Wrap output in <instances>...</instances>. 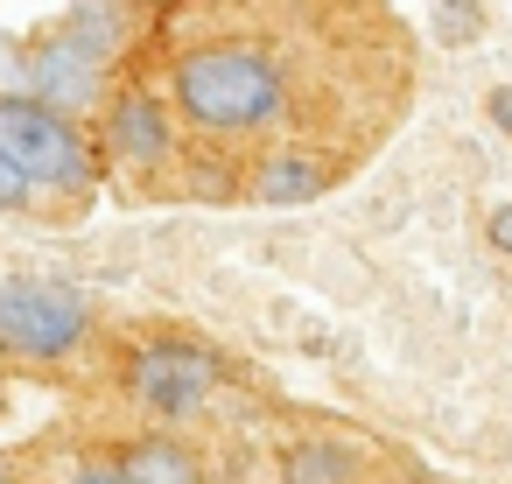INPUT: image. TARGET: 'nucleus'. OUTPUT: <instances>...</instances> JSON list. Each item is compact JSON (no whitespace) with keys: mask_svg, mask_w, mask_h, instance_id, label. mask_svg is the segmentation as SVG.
<instances>
[{"mask_svg":"<svg viewBox=\"0 0 512 484\" xmlns=\"http://www.w3.org/2000/svg\"><path fill=\"white\" fill-rule=\"evenodd\" d=\"M64 484H127V477H120V456H113V463H78Z\"/></svg>","mask_w":512,"mask_h":484,"instance_id":"2eb2a0df","label":"nucleus"},{"mask_svg":"<svg viewBox=\"0 0 512 484\" xmlns=\"http://www.w3.org/2000/svg\"><path fill=\"white\" fill-rule=\"evenodd\" d=\"M92 316L71 288L43 281H0V344H15L22 358H71L85 344Z\"/></svg>","mask_w":512,"mask_h":484,"instance_id":"7ed1b4c3","label":"nucleus"},{"mask_svg":"<svg viewBox=\"0 0 512 484\" xmlns=\"http://www.w3.org/2000/svg\"><path fill=\"white\" fill-rule=\"evenodd\" d=\"M281 484H358V456H351L344 442L309 435V442H295V449L281 456Z\"/></svg>","mask_w":512,"mask_h":484,"instance_id":"1a4fd4ad","label":"nucleus"},{"mask_svg":"<svg viewBox=\"0 0 512 484\" xmlns=\"http://www.w3.org/2000/svg\"><path fill=\"white\" fill-rule=\"evenodd\" d=\"M120 477L127 484H211L204 477V456L176 435H141L120 449Z\"/></svg>","mask_w":512,"mask_h":484,"instance_id":"6e6552de","label":"nucleus"},{"mask_svg":"<svg viewBox=\"0 0 512 484\" xmlns=\"http://www.w3.org/2000/svg\"><path fill=\"white\" fill-rule=\"evenodd\" d=\"M169 85H176V106L197 134H267L288 113V71L246 43L190 50Z\"/></svg>","mask_w":512,"mask_h":484,"instance_id":"f257e3e1","label":"nucleus"},{"mask_svg":"<svg viewBox=\"0 0 512 484\" xmlns=\"http://www.w3.org/2000/svg\"><path fill=\"white\" fill-rule=\"evenodd\" d=\"M29 204H36V183H29L8 155H0V211H29Z\"/></svg>","mask_w":512,"mask_h":484,"instance_id":"ddd939ff","label":"nucleus"},{"mask_svg":"<svg viewBox=\"0 0 512 484\" xmlns=\"http://www.w3.org/2000/svg\"><path fill=\"white\" fill-rule=\"evenodd\" d=\"M484 113H491V127H498V134H512V85H498V92L484 99Z\"/></svg>","mask_w":512,"mask_h":484,"instance_id":"dca6fc26","label":"nucleus"},{"mask_svg":"<svg viewBox=\"0 0 512 484\" xmlns=\"http://www.w3.org/2000/svg\"><path fill=\"white\" fill-rule=\"evenodd\" d=\"M0 99H29V43L0 36Z\"/></svg>","mask_w":512,"mask_h":484,"instance_id":"f8f14e48","label":"nucleus"},{"mask_svg":"<svg viewBox=\"0 0 512 484\" xmlns=\"http://www.w3.org/2000/svg\"><path fill=\"white\" fill-rule=\"evenodd\" d=\"M64 29H71L85 50H99L106 64H113V50H120V36H127V22H120V0H78V8L64 15Z\"/></svg>","mask_w":512,"mask_h":484,"instance_id":"9d476101","label":"nucleus"},{"mask_svg":"<svg viewBox=\"0 0 512 484\" xmlns=\"http://www.w3.org/2000/svg\"><path fill=\"white\" fill-rule=\"evenodd\" d=\"M323 190H330V162L309 155V148H274V155H260L253 176H246V197H253V204H309V197H323Z\"/></svg>","mask_w":512,"mask_h":484,"instance_id":"0eeeda50","label":"nucleus"},{"mask_svg":"<svg viewBox=\"0 0 512 484\" xmlns=\"http://www.w3.org/2000/svg\"><path fill=\"white\" fill-rule=\"evenodd\" d=\"M99 92H106V57L85 50L71 29H50V36L29 43V99H43V106L78 120V113L99 106Z\"/></svg>","mask_w":512,"mask_h":484,"instance_id":"39448f33","label":"nucleus"},{"mask_svg":"<svg viewBox=\"0 0 512 484\" xmlns=\"http://www.w3.org/2000/svg\"><path fill=\"white\" fill-rule=\"evenodd\" d=\"M0 484H8V477H0Z\"/></svg>","mask_w":512,"mask_h":484,"instance_id":"a211bd4d","label":"nucleus"},{"mask_svg":"<svg viewBox=\"0 0 512 484\" xmlns=\"http://www.w3.org/2000/svg\"><path fill=\"white\" fill-rule=\"evenodd\" d=\"M218 351H204V344H141V351H127V393L148 407V414H162V421H183V414H197L204 400H211V386H218Z\"/></svg>","mask_w":512,"mask_h":484,"instance_id":"20e7f679","label":"nucleus"},{"mask_svg":"<svg viewBox=\"0 0 512 484\" xmlns=\"http://www.w3.org/2000/svg\"><path fill=\"white\" fill-rule=\"evenodd\" d=\"M0 155L36 190H92L99 176V155L85 148L78 120L43 99H0Z\"/></svg>","mask_w":512,"mask_h":484,"instance_id":"f03ea898","label":"nucleus"},{"mask_svg":"<svg viewBox=\"0 0 512 484\" xmlns=\"http://www.w3.org/2000/svg\"><path fill=\"white\" fill-rule=\"evenodd\" d=\"M0 414H8V393H0Z\"/></svg>","mask_w":512,"mask_h":484,"instance_id":"f3484780","label":"nucleus"},{"mask_svg":"<svg viewBox=\"0 0 512 484\" xmlns=\"http://www.w3.org/2000/svg\"><path fill=\"white\" fill-rule=\"evenodd\" d=\"M484 239H491V253H505V260H512V204H491V218H484Z\"/></svg>","mask_w":512,"mask_h":484,"instance_id":"4468645a","label":"nucleus"},{"mask_svg":"<svg viewBox=\"0 0 512 484\" xmlns=\"http://www.w3.org/2000/svg\"><path fill=\"white\" fill-rule=\"evenodd\" d=\"M106 155L113 162H127V169H162L169 155H176V127H169V106L148 92V85H127V92H113V106H106Z\"/></svg>","mask_w":512,"mask_h":484,"instance_id":"423d86ee","label":"nucleus"},{"mask_svg":"<svg viewBox=\"0 0 512 484\" xmlns=\"http://www.w3.org/2000/svg\"><path fill=\"white\" fill-rule=\"evenodd\" d=\"M484 8L477 0H435V43H477Z\"/></svg>","mask_w":512,"mask_h":484,"instance_id":"9b49d317","label":"nucleus"}]
</instances>
